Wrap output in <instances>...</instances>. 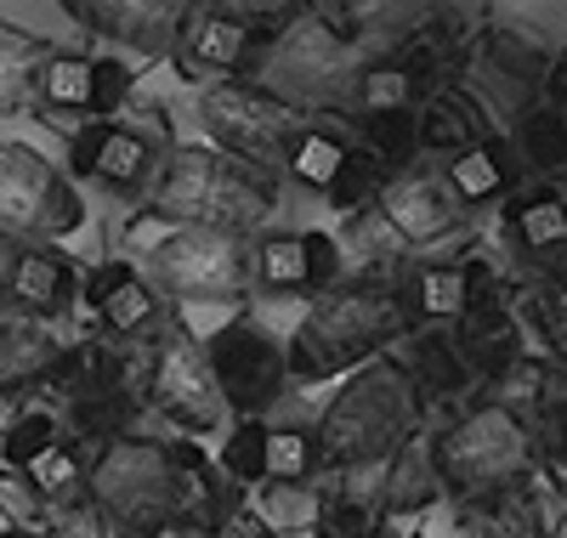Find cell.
Returning a JSON list of instances; mask_svg holds the SVG:
<instances>
[{
    "mask_svg": "<svg viewBox=\"0 0 567 538\" xmlns=\"http://www.w3.org/2000/svg\"><path fill=\"white\" fill-rule=\"evenodd\" d=\"M256 58L245 69L250 85L278 96L301 120H347L358 103V80L369 58L347 45L312 7H256Z\"/></svg>",
    "mask_w": 567,
    "mask_h": 538,
    "instance_id": "1",
    "label": "cell"
},
{
    "mask_svg": "<svg viewBox=\"0 0 567 538\" xmlns=\"http://www.w3.org/2000/svg\"><path fill=\"white\" fill-rule=\"evenodd\" d=\"M142 210L165 221L171 232L199 227V232L261 238V227L278 210V176L250 170L239 159H227L221 148H205V142H176L154 187L142 193Z\"/></svg>",
    "mask_w": 567,
    "mask_h": 538,
    "instance_id": "2",
    "label": "cell"
},
{
    "mask_svg": "<svg viewBox=\"0 0 567 538\" xmlns=\"http://www.w3.org/2000/svg\"><path fill=\"white\" fill-rule=\"evenodd\" d=\"M409 334H414V318L398 296V283L341 278L301 312V323L290 334V374L307 385L347 380L369 363L392 358V346H403Z\"/></svg>",
    "mask_w": 567,
    "mask_h": 538,
    "instance_id": "3",
    "label": "cell"
},
{
    "mask_svg": "<svg viewBox=\"0 0 567 538\" xmlns=\"http://www.w3.org/2000/svg\"><path fill=\"white\" fill-rule=\"evenodd\" d=\"M420 414H425V397L414 391V380L403 374L398 358H381V363L347 374L312 425L323 470L363 476L374 465H386L403 443H414Z\"/></svg>",
    "mask_w": 567,
    "mask_h": 538,
    "instance_id": "4",
    "label": "cell"
},
{
    "mask_svg": "<svg viewBox=\"0 0 567 538\" xmlns=\"http://www.w3.org/2000/svg\"><path fill=\"white\" fill-rule=\"evenodd\" d=\"M539 443L528 420L505 408L499 397H477L465 403L437 436H432V470H437V487L460 505H488V499H505V494H523L528 476L539 470Z\"/></svg>",
    "mask_w": 567,
    "mask_h": 538,
    "instance_id": "5",
    "label": "cell"
},
{
    "mask_svg": "<svg viewBox=\"0 0 567 538\" xmlns=\"http://www.w3.org/2000/svg\"><path fill=\"white\" fill-rule=\"evenodd\" d=\"M85 505H97L109 521L131 527L136 538L182 532L171 443H159V436H125V443L97 448L85 465Z\"/></svg>",
    "mask_w": 567,
    "mask_h": 538,
    "instance_id": "6",
    "label": "cell"
},
{
    "mask_svg": "<svg viewBox=\"0 0 567 538\" xmlns=\"http://www.w3.org/2000/svg\"><path fill=\"white\" fill-rule=\"evenodd\" d=\"M148 283L165 301L187 307H227L256 289V238L176 227L148 250Z\"/></svg>",
    "mask_w": 567,
    "mask_h": 538,
    "instance_id": "7",
    "label": "cell"
},
{
    "mask_svg": "<svg viewBox=\"0 0 567 538\" xmlns=\"http://www.w3.org/2000/svg\"><path fill=\"white\" fill-rule=\"evenodd\" d=\"M142 403L148 414L171 420L182 436H227L233 431V408L221 397V385L210 374L205 340L187 329L182 318H171L154 340H148V380H142Z\"/></svg>",
    "mask_w": 567,
    "mask_h": 538,
    "instance_id": "8",
    "label": "cell"
},
{
    "mask_svg": "<svg viewBox=\"0 0 567 538\" xmlns=\"http://www.w3.org/2000/svg\"><path fill=\"white\" fill-rule=\"evenodd\" d=\"M199 120L210 148H221L227 159H239L250 170L284 176V159H290V142L301 136V114L284 108L278 96H267L250 80H221L210 91H199Z\"/></svg>",
    "mask_w": 567,
    "mask_h": 538,
    "instance_id": "9",
    "label": "cell"
},
{
    "mask_svg": "<svg viewBox=\"0 0 567 538\" xmlns=\"http://www.w3.org/2000/svg\"><path fill=\"white\" fill-rule=\"evenodd\" d=\"M85 227L80 187L23 142H0V238L12 244H58Z\"/></svg>",
    "mask_w": 567,
    "mask_h": 538,
    "instance_id": "10",
    "label": "cell"
},
{
    "mask_svg": "<svg viewBox=\"0 0 567 538\" xmlns=\"http://www.w3.org/2000/svg\"><path fill=\"white\" fill-rule=\"evenodd\" d=\"M148 125H131V120H85L74 125L69 136V176L80 182H97L103 193H148L165 154L176 148L171 142V125H165V108H148L142 114Z\"/></svg>",
    "mask_w": 567,
    "mask_h": 538,
    "instance_id": "11",
    "label": "cell"
},
{
    "mask_svg": "<svg viewBox=\"0 0 567 538\" xmlns=\"http://www.w3.org/2000/svg\"><path fill=\"white\" fill-rule=\"evenodd\" d=\"M205 358H210V374L221 385L233 420H267V408L296 385V374H290V340H278L256 318L221 323L205 340Z\"/></svg>",
    "mask_w": 567,
    "mask_h": 538,
    "instance_id": "12",
    "label": "cell"
},
{
    "mask_svg": "<svg viewBox=\"0 0 567 538\" xmlns=\"http://www.w3.org/2000/svg\"><path fill=\"white\" fill-rule=\"evenodd\" d=\"M256 7H187L176 45H171V69L187 85H221V80H245L256 58Z\"/></svg>",
    "mask_w": 567,
    "mask_h": 538,
    "instance_id": "13",
    "label": "cell"
},
{
    "mask_svg": "<svg viewBox=\"0 0 567 538\" xmlns=\"http://www.w3.org/2000/svg\"><path fill=\"white\" fill-rule=\"evenodd\" d=\"M80 272L58 244H0V318L18 323H52L74 307Z\"/></svg>",
    "mask_w": 567,
    "mask_h": 538,
    "instance_id": "14",
    "label": "cell"
},
{
    "mask_svg": "<svg viewBox=\"0 0 567 538\" xmlns=\"http://www.w3.org/2000/svg\"><path fill=\"white\" fill-rule=\"evenodd\" d=\"M374 216H381V227L403 250H432L443 238H460L471 221V210L454 199V187L443 182L437 165H414V170L392 176L386 193L374 199Z\"/></svg>",
    "mask_w": 567,
    "mask_h": 538,
    "instance_id": "15",
    "label": "cell"
},
{
    "mask_svg": "<svg viewBox=\"0 0 567 538\" xmlns=\"http://www.w3.org/2000/svg\"><path fill=\"white\" fill-rule=\"evenodd\" d=\"M341 283V244L329 232H267L256 238V289L261 296H323Z\"/></svg>",
    "mask_w": 567,
    "mask_h": 538,
    "instance_id": "16",
    "label": "cell"
},
{
    "mask_svg": "<svg viewBox=\"0 0 567 538\" xmlns=\"http://www.w3.org/2000/svg\"><path fill=\"white\" fill-rule=\"evenodd\" d=\"M85 301L97 312L109 340H131V346H148V340L171 323L165 296L148 283V272L131 261H103L97 272L85 278Z\"/></svg>",
    "mask_w": 567,
    "mask_h": 538,
    "instance_id": "17",
    "label": "cell"
},
{
    "mask_svg": "<svg viewBox=\"0 0 567 538\" xmlns=\"http://www.w3.org/2000/svg\"><path fill=\"white\" fill-rule=\"evenodd\" d=\"M511 250L528 261V278L567 283V193L561 187H516L505 199Z\"/></svg>",
    "mask_w": 567,
    "mask_h": 538,
    "instance_id": "18",
    "label": "cell"
},
{
    "mask_svg": "<svg viewBox=\"0 0 567 538\" xmlns=\"http://www.w3.org/2000/svg\"><path fill=\"white\" fill-rule=\"evenodd\" d=\"M63 12L136 58H171L187 7L182 0H69Z\"/></svg>",
    "mask_w": 567,
    "mask_h": 538,
    "instance_id": "19",
    "label": "cell"
},
{
    "mask_svg": "<svg viewBox=\"0 0 567 538\" xmlns=\"http://www.w3.org/2000/svg\"><path fill=\"white\" fill-rule=\"evenodd\" d=\"M171 465H176V494H182V538L216 532L227 521H239V487L227 482V470L194 443V436H171Z\"/></svg>",
    "mask_w": 567,
    "mask_h": 538,
    "instance_id": "20",
    "label": "cell"
},
{
    "mask_svg": "<svg viewBox=\"0 0 567 538\" xmlns=\"http://www.w3.org/2000/svg\"><path fill=\"white\" fill-rule=\"evenodd\" d=\"M363 476H369V482H347V494L369 499L386 521H392V516H414V510H425L432 499H443L437 470H432V443H420V436H414V443H403L386 465L363 470Z\"/></svg>",
    "mask_w": 567,
    "mask_h": 538,
    "instance_id": "21",
    "label": "cell"
},
{
    "mask_svg": "<svg viewBox=\"0 0 567 538\" xmlns=\"http://www.w3.org/2000/svg\"><path fill=\"white\" fill-rule=\"evenodd\" d=\"M471 261H409L398 278V296L414 318V329H460L471 312Z\"/></svg>",
    "mask_w": 567,
    "mask_h": 538,
    "instance_id": "22",
    "label": "cell"
},
{
    "mask_svg": "<svg viewBox=\"0 0 567 538\" xmlns=\"http://www.w3.org/2000/svg\"><path fill=\"white\" fill-rule=\"evenodd\" d=\"M460 352L477 374V385H494L516 358H523V323H516V307L499 296V301H477L465 312V323L454 329Z\"/></svg>",
    "mask_w": 567,
    "mask_h": 538,
    "instance_id": "23",
    "label": "cell"
},
{
    "mask_svg": "<svg viewBox=\"0 0 567 538\" xmlns=\"http://www.w3.org/2000/svg\"><path fill=\"white\" fill-rule=\"evenodd\" d=\"M403 374L414 380V391L425 403H449V397H465L471 385H477V374H471L465 352H460V340L454 329H414L403 340Z\"/></svg>",
    "mask_w": 567,
    "mask_h": 538,
    "instance_id": "24",
    "label": "cell"
},
{
    "mask_svg": "<svg viewBox=\"0 0 567 538\" xmlns=\"http://www.w3.org/2000/svg\"><path fill=\"white\" fill-rule=\"evenodd\" d=\"M437 170H443V182L454 187V199H460L465 210H483V205H494V199H511V193H516V170H523V165H516L511 142L483 136V142H471L465 154L443 159Z\"/></svg>",
    "mask_w": 567,
    "mask_h": 538,
    "instance_id": "25",
    "label": "cell"
},
{
    "mask_svg": "<svg viewBox=\"0 0 567 538\" xmlns=\"http://www.w3.org/2000/svg\"><path fill=\"white\" fill-rule=\"evenodd\" d=\"M34 103L69 114V120H97L103 108V91H97V58L85 52H45L40 74H34Z\"/></svg>",
    "mask_w": 567,
    "mask_h": 538,
    "instance_id": "26",
    "label": "cell"
},
{
    "mask_svg": "<svg viewBox=\"0 0 567 538\" xmlns=\"http://www.w3.org/2000/svg\"><path fill=\"white\" fill-rule=\"evenodd\" d=\"M63 352L69 346L45 334V323L0 318V397H12V391H40Z\"/></svg>",
    "mask_w": 567,
    "mask_h": 538,
    "instance_id": "27",
    "label": "cell"
},
{
    "mask_svg": "<svg viewBox=\"0 0 567 538\" xmlns=\"http://www.w3.org/2000/svg\"><path fill=\"white\" fill-rule=\"evenodd\" d=\"M414 125H420V154L425 159H432V154L454 159V154L471 148V142H483V108L471 103L460 85L425 96V103L414 108Z\"/></svg>",
    "mask_w": 567,
    "mask_h": 538,
    "instance_id": "28",
    "label": "cell"
},
{
    "mask_svg": "<svg viewBox=\"0 0 567 538\" xmlns=\"http://www.w3.org/2000/svg\"><path fill=\"white\" fill-rule=\"evenodd\" d=\"M352 148H358V142H352L347 131L323 125V120H307V125H301V136L290 142V159H284V176H290L296 187L323 193V199H329V187L341 182V170H347Z\"/></svg>",
    "mask_w": 567,
    "mask_h": 538,
    "instance_id": "29",
    "label": "cell"
},
{
    "mask_svg": "<svg viewBox=\"0 0 567 538\" xmlns=\"http://www.w3.org/2000/svg\"><path fill=\"white\" fill-rule=\"evenodd\" d=\"M511 154L523 159L545 187H567V120H556L545 103H528L523 114H516Z\"/></svg>",
    "mask_w": 567,
    "mask_h": 538,
    "instance_id": "30",
    "label": "cell"
},
{
    "mask_svg": "<svg viewBox=\"0 0 567 538\" xmlns=\"http://www.w3.org/2000/svg\"><path fill=\"white\" fill-rule=\"evenodd\" d=\"M63 414L52 408V403H23L12 420H7V431H0V465L7 470H34L45 454H58L63 448Z\"/></svg>",
    "mask_w": 567,
    "mask_h": 538,
    "instance_id": "31",
    "label": "cell"
},
{
    "mask_svg": "<svg viewBox=\"0 0 567 538\" xmlns=\"http://www.w3.org/2000/svg\"><path fill=\"white\" fill-rule=\"evenodd\" d=\"M460 527H465V538H550V521L534 505L528 487L523 494H505V499L460 510Z\"/></svg>",
    "mask_w": 567,
    "mask_h": 538,
    "instance_id": "32",
    "label": "cell"
},
{
    "mask_svg": "<svg viewBox=\"0 0 567 538\" xmlns=\"http://www.w3.org/2000/svg\"><path fill=\"white\" fill-rule=\"evenodd\" d=\"M323 470L312 425H272L267 431V487H312Z\"/></svg>",
    "mask_w": 567,
    "mask_h": 538,
    "instance_id": "33",
    "label": "cell"
},
{
    "mask_svg": "<svg viewBox=\"0 0 567 538\" xmlns=\"http://www.w3.org/2000/svg\"><path fill=\"white\" fill-rule=\"evenodd\" d=\"M358 148L374 154L386 165V176H403L414 170L425 154H420V125H414V108L409 114H374V120H358Z\"/></svg>",
    "mask_w": 567,
    "mask_h": 538,
    "instance_id": "34",
    "label": "cell"
},
{
    "mask_svg": "<svg viewBox=\"0 0 567 538\" xmlns=\"http://www.w3.org/2000/svg\"><path fill=\"white\" fill-rule=\"evenodd\" d=\"M386 532H392L386 516L369 499L347 494V487L318 494V510H312V527H307V538H386Z\"/></svg>",
    "mask_w": 567,
    "mask_h": 538,
    "instance_id": "35",
    "label": "cell"
},
{
    "mask_svg": "<svg viewBox=\"0 0 567 538\" xmlns=\"http://www.w3.org/2000/svg\"><path fill=\"white\" fill-rule=\"evenodd\" d=\"M523 312H528V323H534V334H539L545 358L567 374V283H556V278H528V283H523Z\"/></svg>",
    "mask_w": 567,
    "mask_h": 538,
    "instance_id": "36",
    "label": "cell"
},
{
    "mask_svg": "<svg viewBox=\"0 0 567 538\" xmlns=\"http://www.w3.org/2000/svg\"><path fill=\"white\" fill-rule=\"evenodd\" d=\"M85 465H91V454H85L80 443H63L58 454H45V459L29 470V494H34L45 510L85 499Z\"/></svg>",
    "mask_w": 567,
    "mask_h": 538,
    "instance_id": "37",
    "label": "cell"
},
{
    "mask_svg": "<svg viewBox=\"0 0 567 538\" xmlns=\"http://www.w3.org/2000/svg\"><path fill=\"white\" fill-rule=\"evenodd\" d=\"M45 52L34 40H18V34H0V120H12L23 108H40L34 103V74H40Z\"/></svg>",
    "mask_w": 567,
    "mask_h": 538,
    "instance_id": "38",
    "label": "cell"
},
{
    "mask_svg": "<svg viewBox=\"0 0 567 538\" xmlns=\"http://www.w3.org/2000/svg\"><path fill=\"white\" fill-rule=\"evenodd\" d=\"M267 420H233V431H227V443H221V454H216V465L227 470V482L239 487H267Z\"/></svg>",
    "mask_w": 567,
    "mask_h": 538,
    "instance_id": "39",
    "label": "cell"
},
{
    "mask_svg": "<svg viewBox=\"0 0 567 538\" xmlns=\"http://www.w3.org/2000/svg\"><path fill=\"white\" fill-rule=\"evenodd\" d=\"M386 165L374 159V154H363V148H352V159H347V170H341V182L329 187V210H341V216H363V210H374V199L386 193Z\"/></svg>",
    "mask_w": 567,
    "mask_h": 538,
    "instance_id": "40",
    "label": "cell"
},
{
    "mask_svg": "<svg viewBox=\"0 0 567 538\" xmlns=\"http://www.w3.org/2000/svg\"><path fill=\"white\" fill-rule=\"evenodd\" d=\"M45 532H52V538H136L131 527L109 521L97 505H85V499H74V505H58V510H45Z\"/></svg>",
    "mask_w": 567,
    "mask_h": 538,
    "instance_id": "41",
    "label": "cell"
},
{
    "mask_svg": "<svg viewBox=\"0 0 567 538\" xmlns=\"http://www.w3.org/2000/svg\"><path fill=\"white\" fill-rule=\"evenodd\" d=\"M539 103H545L556 120H567V52L550 63V74H545V91H539Z\"/></svg>",
    "mask_w": 567,
    "mask_h": 538,
    "instance_id": "42",
    "label": "cell"
},
{
    "mask_svg": "<svg viewBox=\"0 0 567 538\" xmlns=\"http://www.w3.org/2000/svg\"><path fill=\"white\" fill-rule=\"evenodd\" d=\"M199 538H267V527L250 521V516H239V521H227V527H216V532H199Z\"/></svg>",
    "mask_w": 567,
    "mask_h": 538,
    "instance_id": "43",
    "label": "cell"
},
{
    "mask_svg": "<svg viewBox=\"0 0 567 538\" xmlns=\"http://www.w3.org/2000/svg\"><path fill=\"white\" fill-rule=\"evenodd\" d=\"M0 538H52L45 527H0Z\"/></svg>",
    "mask_w": 567,
    "mask_h": 538,
    "instance_id": "44",
    "label": "cell"
},
{
    "mask_svg": "<svg viewBox=\"0 0 567 538\" xmlns=\"http://www.w3.org/2000/svg\"><path fill=\"white\" fill-rule=\"evenodd\" d=\"M386 538H403V532H386Z\"/></svg>",
    "mask_w": 567,
    "mask_h": 538,
    "instance_id": "45",
    "label": "cell"
},
{
    "mask_svg": "<svg viewBox=\"0 0 567 538\" xmlns=\"http://www.w3.org/2000/svg\"><path fill=\"white\" fill-rule=\"evenodd\" d=\"M0 244H7V238H0Z\"/></svg>",
    "mask_w": 567,
    "mask_h": 538,
    "instance_id": "46",
    "label": "cell"
},
{
    "mask_svg": "<svg viewBox=\"0 0 567 538\" xmlns=\"http://www.w3.org/2000/svg\"><path fill=\"white\" fill-rule=\"evenodd\" d=\"M561 193H567V187H561Z\"/></svg>",
    "mask_w": 567,
    "mask_h": 538,
    "instance_id": "47",
    "label": "cell"
}]
</instances>
